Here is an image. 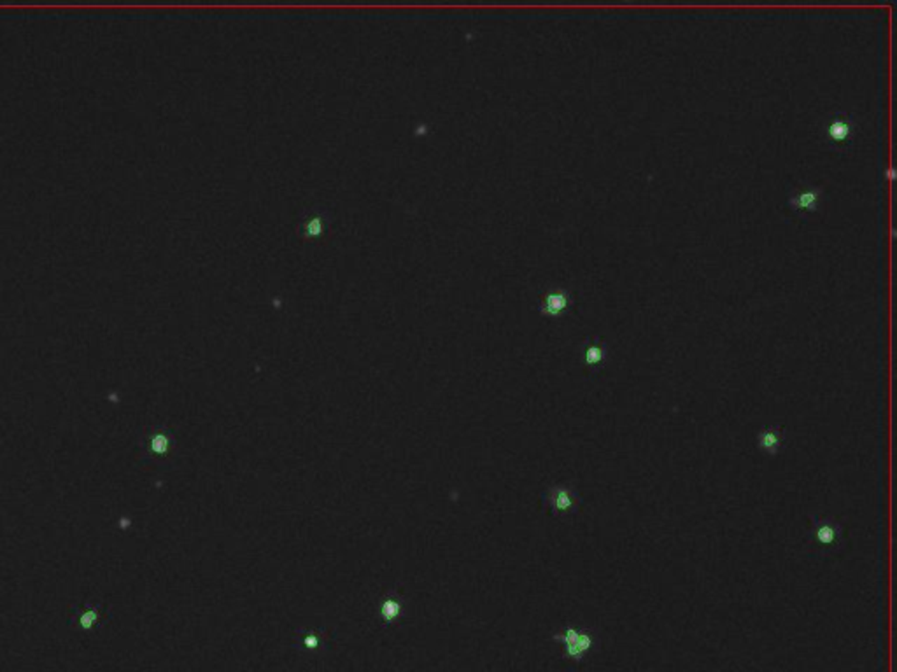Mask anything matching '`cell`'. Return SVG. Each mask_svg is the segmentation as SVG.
Returning a JSON list of instances; mask_svg holds the SVG:
<instances>
[{
    "instance_id": "8992f818",
    "label": "cell",
    "mask_w": 897,
    "mask_h": 672,
    "mask_svg": "<svg viewBox=\"0 0 897 672\" xmlns=\"http://www.w3.org/2000/svg\"><path fill=\"white\" fill-rule=\"evenodd\" d=\"M606 356H608V347H606V342H603V340H589L584 345L582 361L587 370H598V368H601L606 363Z\"/></svg>"
},
{
    "instance_id": "3957f363",
    "label": "cell",
    "mask_w": 897,
    "mask_h": 672,
    "mask_svg": "<svg viewBox=\"0 0 897 672\" xmlns=\"http://www.w3.org/2000/svg\"><path fill=\"white\" fill-rule=\"evenodd\" d=\"M572 305H573L572 293H570L566 288H554V289H549V291L542 296L540 303H538V310H540L542 316L545 317H561L565 316L566 312H570Z\"/></svg>"
},
{
    "instance_id": "5b68a950",
    "label": "cell",
    "mask_w": 897,
    "mask_h": 672,
    "mask_svg": "<svg viewBox=\"0 0 897 672\" xmlns=\"http://www.w3.org/2000/svg\"><path fill=\"white\" fill-rule=\"evenodd\" d=\"M852 130H853V123L850 119L849 114H836L834 118H831L827 121V126H825V133H827V139L831 140L832 144H842L849 142V139L852 137Z\"/></svg>"
},
{
    "instance_id": "30bf717a",
    "label": "cell",
    "mask_w": 897,
    "mask_h": 672,
    "mask_svg": "<svg viewBox=\"0 0 897 672\" xmlns=\"http://www.w3.org/2000/svg\"><path fill=\"white\" fill-rule=\"evenodd\" d=\"M152 447H155L156 452H163L166 447V440L163 436H158L155 441H152Z\"/></svg>"
},
{
    "instance_id": "277c9868",
    "label": "cell",
    "mask_w": 897,
    "mask_h": 672,
    "mask_svg": "<svg viewBox=\"0 0 897 672\" xmlns=\"http://www.w3.org/2000/svg\"><path fill=\"white\" fill-rule=\"evenodd\" d=\"M820 200H822V187L811 186L790 194L787 203H789V207L796 212H815L818 210Z\"/></svg>"
},
{
    "instance_id": "ba28073f",
    "label": "cell",
    "mask_w": 897,
    "mask_h": 672,
    "mask_svg": "<svg viewBox=\"0 0 897 672\" xmlns=\"http://www.w3.org/2000/svg\"><path fill=\"white\" fill-rule=\"evenodd\" d=\"M322 231V219L319 215H312L310 219L305 221L303 226V233L307 236H319Z\"/></svg>"
},
{
    "instance_id": "7a4b0ae2",
    "label": "cell",
    "mask_w": 897,
    "mask_h": 672,
    "mask_svg": "<svg viewBox=\"0 0 897 672\" xmlns=\"http://www.w3.org/2000/svg\"><path fill=\"white\" fill-rule=\"evenodd\" d=\"M810 537L815 544L827 550H836L843 544V527L832 518H811Z\"/></svg>"
},
{
    "instance_id": "6da1fadb",
    "label": "cell",
    "mask_w": 897,
    "mask_h": 672,
    "mask_svg": "<svg viewBox=\"0 0 897 672\" xmlns=\"http://www.w3.org/2000/svg\"><path fill=\"white\" fill-rule=\"evenodd\" d=\"M544 501L551 508L552 515L558 516L573 515V513L579 511L580 504H582L579 492L573 487L566 485V483H559V485H554L545 490Z\"/></svg>"
},
{
    "instance_id": "52a82bcc",
    "label": "cell",
    "mask_w": 897,
    "mask_h": 672,
    "mask_svg": "<svg viewBox=\"0 0 897 672\" xmlns=\"http://www.w3.org/2000/svg\"><path fill=\"white\" fill-rule=\"evenodd\" d=\"M783 445V431L776 426H768L757 433V447L764 454L776 455Z\"/></svg>"
},
{
    "instance_id": "9c48e42d",
    "label": "cell",
    "mask_w": 897,
    "mask_h": 672,
    "mask_svg": "<svg viewBox=\"0 0 897 672\" xmlns=\"http://www.w3.org/2000/svg\"><path fill=\"white\" fill-rule=\"evenodd\" d=\"M398 611H400V606L398 603H395V600H386L384 607H382V613H384V617L389 618V620L395 618L396 614H398Z\"/></svg>"
}]
</instances>
